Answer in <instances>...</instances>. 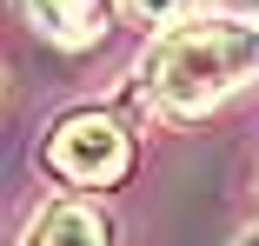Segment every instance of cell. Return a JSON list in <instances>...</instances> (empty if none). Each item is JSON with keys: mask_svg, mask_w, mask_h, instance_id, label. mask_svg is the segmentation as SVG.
Returning <instances> with one entry per match:
<instances>
[{"mask_svg": "<svg viewBox=\"0 0 259 246\" xmlns=\"http://www.w3.org/2000/svg\"><path fill=\"white\" fill-rule=\"evenodd\" d=\"M252 73H259V27H239V20H193L153 54V93L180 120L213 113Z\"/></svg>", "mask_w": 259, "mask_h": 246, "instance_id": "cell-1", "label": "cell"}, {"mask_svg": "<svg viewBox=\"0 0 259 246\" xmlns=\"http://www.w3.org/2000/svg\"><path fill=\"white\" fill-rule=\"evenodd\" d=\"M47 167L73 186H113L133 167V146L107 113H67L54 133H47Z\"/></svg>", "mask_w": 259, "mask_h": 246, "instance_id": "cell-2", "label": "cell"}, {"mask_svg": "<svg viewBox=\"0 0 259 246\" xmlns=\"http://www.w3.org/2000/svg\"><path fill=\"white\" fill-rule=\"evenodd\" d=\"M20 246H113V220L93 200H54L40 207Z\"/></svg>", "mask_w": 259, "mask_h": 246, "instance_id": "cell-3", "label": "cell"}, {"mask_svg": "<svg viewBox=\"0 0 259 246\" xmlns=\"http://www.w3.org/2000/svg\"><path fill=\"white\" fill-rule=\"evenodd\" d=\"M27 20L40 40H54V47H100V33H107V0H20Z\"/></svg>", "mask_w": 259, "mask_h": 246, "instance_id": "cell-4", "label": "cell"}, {"mask_svg": "<svg viewBox=\"0 0 259 246\" xmlns=\"http://www.w3.org/2000/svg\"><path fill=\"white\" fill-rule=\"evenodd\" d=\"M120 7H126L140 27H166V20H180V14L193 7V0H120Z\"/></svg>", "mask_w": 259, "mask_h": 246, "instance_id": "cell-5", "label": "cell"}, {"mask_svg": "<svg viewBox=\"0 0 259 246\" xmlns=\"http://www.w3.org/2000/svg\"><path fill=\"white\" fill-rule=\"evenodd\" d=\"M233 7H239V14H252V20H259V0H233Z\"/></svg>", "mask_w": 259, "mask_h": 246, "instance_id": "cell-6", "label": "cell"}, {"mask_svg": "<svg viewBox=\"0 0 259 246\" xmlns=\"http://www.w3.org/2000/svg\"><path fill=\"white\" fill-rule=\"evenodd\" d=\"M239 246H259V226H252V233H239Z\"/></svg>", "mask_w": 259, "mask_h": 246, "instance_id": "cell-7", "label": "cell"}]
</instances>
